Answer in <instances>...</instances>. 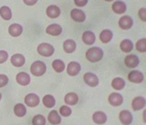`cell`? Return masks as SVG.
Returning a JSON list of instances; mask_svg holds the SVG:
<instances>
[{"label":"cell","instance_id":"7a4b0ae2","mask_svg":"<svg viewBox=\"0 0 146 125\" xmlns=\"http://www.w3.org/2000/svg\"><path fill=\"white\" fill-rule=\"evenodd\" d=\"M30 71H31V73L34 76L40 77V76H42L46 72V65L43 62H41V61H36V62H34L31 65Z\"/></svg>","mask_w":146,"mask_h":125},{"label":"cell","instance_id":"4dcf8cb0","mask_svg":"<svg viewBox=\"0 0 146 125\" xmlns=\"http://www.w3.org/2000/svg\"><path fill=\"white\" fill-rule=\"evenodd\" d=\"M52 69L57 72V73H61V72H63V71L65 70V64H64V62L61 60H55L54 62H52Z\"/></svg>","mask_w":146,"mask_h":125},{"label":"cell","instance_id":"8992f818","mask_svg":"<svg viewBox=\"0 0 146 125\" xmlns=\"http://www.w3.org/2000/svg\"><path fill=\"white\" fill-rule=\"evenodd\" d=\"M39 97L35 93H29L25 97V104L30 108H34L39 105Z\"/></svg>","mask_w":146,"mask_h":125},{"label":"cell","instance_id":"5b68a950","mask_svg":"<svg viewBox=\"0 0 146 125\" xmlns=\"http://www.w3.org/2000/svg\"><path fill=\"white\" fill-rule=\"evenodd\" d=\"M70 16L76 23H84L86 21V13L81 9H76V8L72 9L70 13Z\"/></svg>","mask_w":146,"mask_h":125},{"label":"cell","instance_id":"44dd1931","mask_svg":"<svg viewBox=\"0 0 146 125\" xmlns=\"http://www.w3.org/2000/svg\"><path fill=\"white\" fill-rule=\"evenodd\" d=\"M8 33L13 37H18L23 33V27L19 24H13L8 28Z\"/></svg>","mask_w":146,"mask_h":125},{"label":"cell","instance_id":"ac0fdd59","mask_svg":"<svg viewBox=\"0 0 146 125\" xmlns=\"http://www.w3.org/2000/svg\"><path fill=\"white\" fill-rule=\"evenodd\" d=\"M63 49H64V51H65L66 53H72V52H74L76 49L75 41L72 39L65 40L64 43H63Z\"/></svg>","mask_w":146,"mask_h":125},{"label":"cell","instance_id":"6da1fadb","mask_svg":"<svg viewBox=\"0 0 146 125\" xmlns=\"http://www.w3.org/2000/svg\"><path fill=\"white\" fill-rule=\"evenodd\" d=\"M103 50L101 49V47H91L88 51L86 52V60L91 63H98L103 59Z\"/></svg>","mask_w":146,"mask_h":125},{"label":"cell","instance_id":"9a60e30c","mask_svg":"<svg viewBox=\"0 0 146 125\" xmlns=\"http://www.w3.org/2000/svg\"><path fill=\"white\" fill-rule=\"evenodd\" d=\"M62 27L60 25H58V24H52L50 26H47L46 30H45L47 34L52 35V36H59L62 33Z\"/></svg>","mask_w":146,"mask_h":125},{"label":"cell","instance_id":"8d00e7d4","mask_svg":"<svg viewBox=\"0 0 146 125\" xmlns=\"http://www.w3.org/2000/svg\"><path fill=\"white\" fill-rule=\"evenodd\" d=\"M139 18L142 20V22H146V9L145 7L139 9Z\"/></svg>","mask_w":146,"mask_h":125},{"label":"cell","instance_id":"ab89813d","mask_svg":"<svg viewBox=\"0 0 146 125\" xmlns=\"http://www.w3.org/2000/svg\"><path fill=\"white\" fill-rule=\"evenodd\" d=\"M1 99H2V94H1V92H0V101H1Z\"/></svg>","mask_w":146,"mask_h":125},{"label":"cell","instance_id":"83f0119b","mask_svg":"<svg viewBox=\"0 0 146 125\" xmlns=\"http://www.w3.org/2000/svg\"><path fill=\"white\" fill-rule=\"evenodd\" d=\"M13 112H15V115L18 116V117H24L27 113L26 107L24 106L23 104H17L15 107H13Z\"/></svg>","mask_w":146,"mask_h":125},{"label":"cell","instance_id":"277c9868","mask_svg":"<svg viewBox=\"0 0 146 125\" xmlns=\"http://www.w3.org/2000/svg\"><path fill=\"white\" fill-rule=\"evenodd\" d=\"M108 102L111 106L113 107H118L120 105H123V97L120 93H117V92H112L110 93V95L108 97Z\"/></svg>","mask_w":146,"mask_h":125},{"label":"cell","instance_id":"60d3db41","mask_svg":"<svg viewBox=\"0 0 146 125\" xmlns=\"http://www.w3.org/2000/svg\"><path fill=\"white\" fill-rule=\"evenodd\" d=\"M105 1H108V2H109V1H113V0H105Z\"/></svg>","mask_w":146,"mask_h":125},{"label":"cell","instance_id":"f35d334b","mask_svg":"<svg viewBox=\"0 0 146 125\" xmlns=\"http://www.w3.org/2000/svg\"><path fill=\"white\" fill-rule=\"evenodd\" d=\"M38 0H24V3L26 4V5H29V6H32L34 4H36V2Z\"/></svg>","mask_w":146,"mask_h":125},{"label":"cell","instance_id":"9c48e42d","mask_svg":"<svg viewBox=\"0 0 146 125\" xmlns=\"http://www.w3.org/2000/svg\"><path fill=\"white\" fill-rule=\"evenodd\" d=\"M118 26L123 30H129L133 27V18L129 16H123L118 21Z\"/></svg>","mask_w":146,"mask_h":125},{"label":"cell","instance_id":"4316f807","mask_svg":"<svg viewBox=\"0 0 146 125\" xmlns=\"http://www.w3.org/2000/svg\"><path fill=\"white\" fill-rule=\"evenodd\" d=\"M111 86H112L115 90H121V89L125 86V81L123 80V78L117 77V78H114L112 80V82H111Z\"/></svg>","mask_w":146,"mask_h":125},{"label":"cell","instance_id":"cb8c5ba5","mask_svg":"<svg viewBox=\"0 0 146 125\" xmlns=\"http://www.w3.org/2000/svg\"><path fill=\"white\" fill-rule=\"evenodd\" d=\"M65 103L69 106H74L78 102V95L74 92H69L65 95Z\"/></svg>","mask_w":146,"mask_h":125},{"label":"cell","instance_id":"e575fe53","mask_svg":"<svg viewBox=\"0 0 146 125\" xmlns=\"http://www.w3.org/2000/svg\"><path fill=\"white\" fill-rule=\"evenodd\" d=\"M8 83V77L4 74H0V88H2Z\"/></svg>","mask_w":146,"mask_h":125},{"label":"cell","instance_id":"d590c367","mask_svg":"<svg viewBox=\"0 0 146 125\" xmlns=\"http://www.w3.org/2000/svg\"><path fill=\"white\" fill-rule=\"evenodd\" d=\"M8 59V53L5 50H0V64L5 63Z\"/></svg>","mask_w":146,"mask_h":125},{"label":"cell","instance_id":"74e56055","mask_svg":"<svg viewBox=\"0 0 146 125\" xmlns=\"http://www.w3.org/2000/svg\"><path fill=\"white\" fill-rule=\"evenodd\" d=\"M88 1H89V0H74V3H75L77 6H79V7H82V6L86 5Z\"/></svg>","mask_w":146,"mask_h":125},{"label":"cell","instance_id":"d4e9b609","mask_svg":"<svg viewBox=\"0 0 146 125\" xmlns=\"http://www.w3.org/2000/svg\"><path fill=\"white\" fill-rule=\"evenodd\" d=\"M119 47H120V49H121V51L125 52V53H129V52L132 51L134 45H133V42L131 41V40L125 39V40H123V41L120 42Z\"/></svg>","mask_w":146,"mask_h":125},{"label":"cell","instance_id":"52a82bcc","mask_svg":"<svg viewBox=\"0 0 146 125\" xmlns=\"http://www.w3.org/2000/svg\"><path fill=\"white\" fill-rule=\"evenodd\" d=\"M84 80L86 84L91 87H96L98 84H99V79L97 77V75H95L94 73H86L84 75Z\"/></svg>","mask_w":146,"mask_h":125},{"label":"cell","instance_id":"8fae6325","mask_svg":"<svg viewBox=\"0 0 146 125\" xmlns=\"http://www.w3.org/2000/svg\"><path fill=\"white\" fill-rule=\"evenodd\" d=\"M80 65L77 62H71L67 66V73L69 76H76L80 72Z\"/></svg>","mask_w":146,"mask_h":125},{"label":"cell","instance_id":"f1b7e54d","mask_svg":"<svg viewBox=\"0 0 146 125\" xmlns=\"http://www.w3.org/2000/svg\"><path fill=\"white\" fill-rule=\"evenodd\" d=\"M0 16H1L3 20H5V21H9L11 18V16H13L11 8L8 7V6H2V7H0Z\"/></svg>","mask_w":146,"mask_h":125},{"label":"cell","instance_id":"5bb4252c","mask_svg":"<svg viewBox=\"0 0 146 125\" xmlns=\"http://www.w3.org/2000/svg\"><path fill=\"white\" fill-rule=\"evenodd\" d=\"M16 80L20 85H23V86L28 85V84L31 82V78H30L29 74L25 73V72H20V73L16 76Z\"/></svg>","mask_w":146,"mask_h":125},{"label":"cell","instance_id":"603a6c76","mask_svg":"<svg viewBox=\"0 0 146 125\" xmlns=\"http://www.w3.org/2000/svg\"><path fill=\"white\" fill-rule=\"evenodd\" d=\"M47 120L50 121L52 124L54 125H58L60 124L61 121H62V119H61V116L59 115V113H58V111H52V112H50V114H48V117H47Z\"/></svg>","mask_w":146,"mask_h":125},{"label":"cell","instance_id":"d6a6232c","mask_svg":"<svg viewBox=\"0 0 146 125\" xmlns=\"http://www.w3.org/2000/svg\"><path fill=\"white\" fill-rule=\"evenodd\" d=\"M136 49L139 52H145L146 51V39L142 38V39L138 40V42L136 43Z\"/></svg>","mask_w":146,"mask_h":125},{"label":"cell","instance_id":"4fadbf2b","mask_svg":"<svg viewBox=\"0 0 146 125\" xmlns=\"http://www.w3.org/2000/svg\"><path fill=\"white\" fill-rule=\"evenodd\" d=\"M145 99L143 97H136L132 101V108L134 111H140V110L145 108Z\"/></svg>","mask_w":146,"mask_h":125},{"label":"cell","instance_id":"ffe728a7","mask_svg":"<svg viewBox=\"0 0 146 125\" xmlns=\"http://www.w3.org/2000/svg\"><path fill=\"white\" fill-rule=\"evenodd\" d=\"M112 11L113 13H117V14H121V13H125L127 11V5L123 1H115L112 4Z\"/></svg>","mask_w":146,"mask_h":125},{"label":"cell","instance_id":"7c38bea8","mask_svg":"<svg viewBox=\"0 0 146 125\" xmlns=\"http://www.w3.org/2000/svg\"><path fill=\"white\" fill-rule=\"evenodd\" d=\"M139 63H140L139 57L135 55H127L125 59V66H127L128 68H131V69L136 68V67L139 65Z\"/></svg>","mask_w":146,"mask_h":125},{"label":"cell","instance_id":"7402d4cb","mask_svg":"<svg viewBox=\"0 0 146 125\" xmlns=\"http://www.w3.org/2000/svg\"><path fill=\"white\" fill-rule=\"evenodd\" d=\"M11 62L15 67H22L25 64V57L23 55H20V53H17V55H13L11 59Z\"/></svg>","mask_w":146,"mask_h":125},{"label":"cell","instance_id":"d6986e66","mask_svg":"<svg viewBox=\"0 0 146 125\" xmlns=\"http://www.w3.org/2000/svg\"><path fill=\"white\" fill-rule=\"evenodd\" d=\"M46 14L50 18H57L61 14V9L57 5H50L46 8Z\"/></svg>","mask_w":146,"mask_h":125},{"label":"cell","instance_id":"1f68e13d","mask_svg":"<svg viewBox=\"0 0 146 125\" xmlns=\"http://www.w3.org/2000/svg\"><path fill=\"white\" fill-rule=\"evenodd\" d=\"M45 122H46V120H45L44 116H42V115H35L32 119V124L33 125H45Z\"/></svg>","mask_w":146,"mask_h":125},{"label":"cell","instance_id":"3957f363","mask_svg":"<svg viewBox=\"0 0 146 125\" xmlns=\"http://www.w3.org/2000/svg\"><path fill=\"white\" fill-rule=\"evenodd\" d=\"M37 52H38L40 55H42V57H48L54 55L55 48H54V46H52V44H50V43H41V44H39L38 47H37Z\"/></svg>","mask_w":146,"mask_h":125},{"label":"cell","instance_id":"484cf974","mask_svg":"<svg viewBox=\"0 0 146 125\" xmlns=\"http://www.w3.org/2000/svg\"><path fill=\"white\" fill-rule=\"evenodd\" d=\"M112 32L110 30H103V31L100 33V40H101L102 43H108L112 40Z\"/></svg>","mask_w":146,"mask_h":125},{"label":"cell","instance_id":"e0dca14e","mask_svg":"<svg viewBox=\"0 0 146 125\" xmlns=\"http://www.w3.org/2000/svg\"><path fill=\"white\" fill-rule=\"evenodd\" d=\"M93 121H94L96 124H104L107 121V116L104 112L102 111H98V112H95L93 114Z\"/></svg>","mask_w":146,"mask_h":125},{"label":"cell","instance_id":"836d02e7","mask_svg":"<svg viewBox=\"0 0 146 125\" xmlns=\"http://www.w3.org/2000/svg\"><path fill=\"white\" fill-rule=\"evenodd\" d=\"M71 113H72V110L68 107V105L67 106H62V107L60 108V114L62 115V116H64V117L70 116Z\"/></svg>","mask_w":146,"mask_h":125},{"label":"cell","instance_id":"ba28073f","mask_svg":"<svg viewBox=\"0 0 146 125\" xmlns=\"http://www.w3.org/2000/svg\"><path fill=\"white\" fill-rule=\"evenodd\" d=\"M128 79L133 83H142L144 81V75L140 71H132L129 73Z\"/></svg>","mask_w":146,"mask_h":125},{"label":"cell","instance_id":"f546056e","mask_svg":"<svg viewBox=\"0 0 146 125\" xmlns=\"http://www.w3.org/2000/svg\"><path fill=\"white\" fill-rule=\"evenodd\" d=\"M42 103H43L45 108H52L56 105V99L50 94H46L42 99Z\"/></svg>","mask_w":146,"mask_h":125},{"label":"cell","instance_id":"30bf717a","mask_svg":"<svg viewBox=\"0 0 146 125\" xmlns=\"http://www.w3.org/2000/svg\"><path fill=\"white\" fill-rule=\"evenodd\" d=\"M118 118H119V121L121 122V124L123 125H130L133 122V116H132L131 112H129L127 110L121 111L118 115Z\"/></svg>","mask_w":146,"mask_h":125},{"label":"cell","instance_id":"2e32d148","mask_svg":"<svg viewBox=\"0 0 146 125\" xmlns=\"http://www.w3.org/2000/svg\"><path fill=\"white\" fill-rule=\"evenodd\" d=\"M82 41L86 45H93L96 41V35L92 31H86L82 34Z\"/></svg>","mask_w":146,"mask_h":125}]
</instances>
